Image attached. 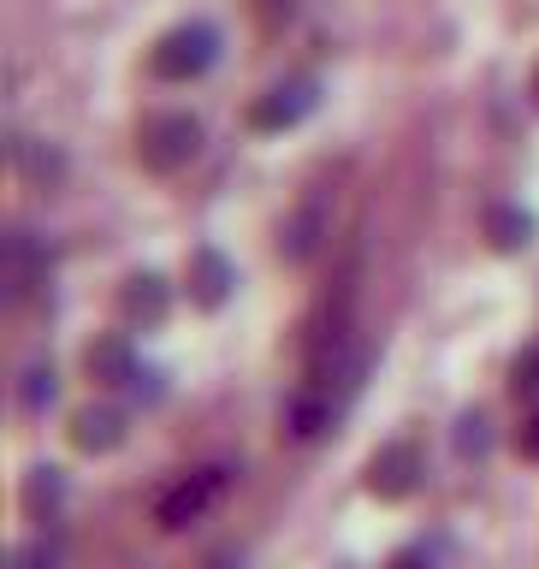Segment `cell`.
<instances>
[{
    "instance_id": "obj_1",
    "label": "cell",
    "mask_w": 539,
    "mask_h": 569,
    "mask_svg": "<svg viewBox=\"0 0 539 569\" xmlns=\"http://www.w3.org/2000/svg\"><path fill=\"white\" fill-rule=\"evenodd\" d=\"M220 60V30L213 24H178L149 48V71L160 83H190Z\"/></svg>"
},
{
    "instance_id": "obj_2",
    "label": "cell",
    "mask_w": 539,
    "mask_h": 569,
    "mask_svg": "<svg viewBox=\"0 0 539 569\" xmlns=\"http://www.w3.org/2000/svg\"><path fill=\"white\" fill-rule=\"evenodd\" d=\"M226 480H231V469L226 462H208V469H190L178 487L154 505V522L167 528V533H184L190 522H202V516L220 505V492H226Z\"/></svg>"
},
{
    "instance_id": "obj_3",
    "label": "cell",
    "mask_w": 539,
    "mask_h": 569,
    "mask_svg": "<svg viewBox=\"0 0 539 569\" xmlns=\"http://www.w3.org/2000/svg\"><path fill=\"white\" fill-rule=\"evenodd\" d=\"M196 149H202V124H196L190 113H160L142 124V167L149 172H178V167H190Z\"/></svg>"
},
{
    "instance_id": "obj_4",
    "label": "cell",
    "mask_w": 539,
    "mask_h": 569,
    "mask_svg": "<svg viewBox=\"0 0 539 569\" xmlns=\"http://www.w3.org/2000/svg\"><path fill=\"white\" fill-rule=\"evenodd\" d=\"M320 107V83L315 78H291V83H273L267 96L249 107V131L273 137V131H291V124H302Z\"/></svg>"
},
{
    "instance_id": "obj_5",
    "label": "cell",
    "mask_w": 539,
    "mask_h": 569,
    "mask_svg": "<svg viewBox=\"0 0 539 569\" xmlns=\"http://www.w3.org/2000/svg\"><path fill=\"white\" fill-rule=\"evenodd\" d=\"M416 487H421V451H416V445H409V439L380 445L373 462H368V492L386 498V505H398V498H409Z\"/></svg>"
},
{
    "instance_id": "obj_6",
    "label": "cell",
    "mask_w": 539,
    "mask_h": 569,
    "mask_svg": "<svg viewBox=\"0 0 539 569\" xmlns=\"http://www.w3.org/2000/svg\"><path fill=\"white\" fill-rule=\"evenodd\" d=\"M119 315L131 320L137 332H154L160 320L172 315V291H167V279H160V273H131V279H124V291H119Z\"/></svg>"
},
{
    "instance_id": "obj_7",
    "label": "cell",
    "mask_w": 539,
    "mask_h": 569,
    "mask_svg": "<svg viewBox=\"0 0 539 569\" xmlns=\"http://www.w3.org/2000/svg\"><path fill=\"white\" fill-rule=\"evenodd\" d=\"M71 445H78V451H89V457L119 451V445H124V409H113V403L78 409V421H71Z\"/></svg>"
},
{
    "instance_id": "obj_8",
    "label": "cell",
    "mask_w": 539,
    "mask_h": 569,
    "mask_svg": "<svg viewBox=\"0 0 539 569\" xmlns=\"http://www.w3.org/2000/svg\"><path fill=\"white\" fill-rule=\"evenodd\" d=\"M83 368L96 373L101 386H131L142 362H137L131 338H124V332H107V338H96V345L83 350Z\"/></svg>"
},
{
    "instance_id": "obj_9",
    "label": "cell",
    "mask_w": 539,
    "mask_h": 569,
    "mask_svg": "<svg viewBox=\"0 0 539 569\" xmlns=\"http://www.w3.org/2000/svg\"><path fill=\"white\" fill-rule=\"evenodd\" d=\"M231 284H238V273H231V261L220 249H196L190 256V297L202 302V309H220L231 297Z\"/></svg>"
},
{
    "instance_id": "obj_10",
    "label": "cell",
    "mask_w": 539,
    "mask_h": 569,
    "mask_svg": "<svg viewBox=\"0 0 539 569\" xmlns=\"http://www.w3.org/2000/svg\"><path fill=\"white\" fill-rule=\"evenodd\" d=\"M338 421V403L327 398V391H297V398L291 403H285V433H291V439H302V445H309V439H320V433H327V427Z\"/></svg>"
},
{
    "instance_id": "obj_11",
    "label": "cell",
    "mask_w": 539,
    "mask_h": 569,
    "mask_svg": "<svg viewBox=\"0 0 539 569\" xmlns=\"http://www.w3.org/2000/svg\"><path fill=\"white\" fill-rule=\"evenodd\" d=\"M42 273H48V256L24 238V231H12V238H7V297L18 302Z\"/></svg>"
},
{
    "instance_id": "obj_12",
    "label": "cell",
    "mask_w": 539,
    "mask_h": 569,
    "mask_svg": "<svg viewBox=\"0 0 539 569\" xmlns=\"http://www.w3.org/2000/svg\"><path fill=\"white\" fill-rule=\"evenodd\" d=\"M53 398H60V380H53V368H30L24 380H18V403H24L30 416H48Z\"/></svg>"
},
{
    "instance_id": "obj_13",
    "label": "cell",
    "mask_w": 539,
    "mask_h": 569,
    "mask_svg": "<svg viewBox=\"0 0 539 569\" xmlns=\"http://www.w3.org/2000/svg\"><path fill=\"white\" fill-rule=\"evenodd\" d=\"M492 243L498 249H522L528 238H533V220H528V213L522 208H492Z\"/></svg>"
},
{
    "instance_id": "obj_14",
    "label": "cell",
    "mask_w": 539,
    "mask_h": 569,
    "mask_svg": "<svg viewBox=\"0 0 539 569\" xmlns=\"http://www.w3.org/2000/svg\"><path fill=\"white\" fill-rule=\"evenodd\" d=\"M24 498H30V510L42 516V510H60V498H66V480H60V469H30V487H24Z\"/></svg>"
},
{
    "instance_id": "obj_15",
    "label": "cell",
    "mask_w": 539,
    "mask_h": 569,
    "mask_svg": "<svg viewBox=\"0 0 539 569\" xmlns=\"http://www.w3.org/2000/svg\"><path fill=\"white\" fill-rule=\"evenodd\" d=\"M12 569H60V546L53 540H24L12 551Z\"/></svg>"
},
{
    "instance_id": "obj_16",
    "label": "cell",
    "mask_w": 539,
    "mask_h": 569,
    "mask_svg": "<svg viewBox=\"0 0 539 569\" xmlns=\"http://www.w3.org/2000/svg\"><path fill=\"white\" fill-rule=\"evenodd\" d=\"M487 445H492L487 416H462V421H457V451H462V457H487Z\"/></svg>"
},
{
    "instance_id": "obj_17",
    "label": "cell",
    "mask_w": 539,
    "mask_h": 569,
    "mask_svg": "<svg viewBox=\"0 0 539 569\" xmlns=\"http://www.w3.org/2000/svg\"><path fill=\"white\" fill-rule=\"evenodd\" d=\"M510 386H516V398H539V350L516 356V368H510Z\"/></svg>"
},
{
    "instance_id": "obj_18",
    "label": "cell",
    "mask_w": 539,
    "mask_h": 569,
    "mask_svg": "<svg viewBox=\"0 0 539 569\" xmlns=\"http://www.w3.org/2000/svg\"><path fill=\"white\" fill-rule=\"evenodd\" d=\"M516 451H522V457H533V462H539V409H533V416L522 421V433H516Z\"/></svg>"
},
{
    "instance_id": "obj_19",
    "label": "cell",
    "mask_w": 539,
    "mask_h": 569,
    "mask_svg": "<svg viewBox=\"0 0 539 569\" xmlns=\"http://www.w3.org/2000/svg\"><path fill=\"white\" fill-rule=\"evenodd\" d=\"M391 569H433V563H427V551H398V558H391Z\"/></svg>"
},
{
    "instance_id": "obj_20",
    "label": "cell",
    "mask_w": 539,
    "mask_h": 569,
    "mask_svg": "<svg viewBox=\"0 0 539 569\" xmlns=\"http://www.w3.org/2000/svg\"><path fill=\"white\" fill-rule=\"evenodd\" d=\"M533 96H539V78H533Z\"/></svg>"
}]
</instances>
